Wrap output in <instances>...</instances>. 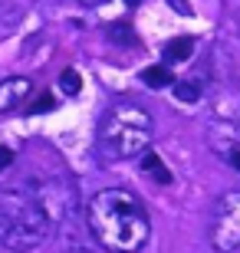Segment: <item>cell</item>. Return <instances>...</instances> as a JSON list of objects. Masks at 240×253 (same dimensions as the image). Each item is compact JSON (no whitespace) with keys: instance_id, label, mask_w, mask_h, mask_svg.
Here are the masks:
<instances>
[{"instance_id":"cell-1","label":"cell","mask_w":240,"mask_h":253,"mask_svg":"<svg viewBox=\"0 0 240 253\" xmlns=\"http://www.w3.org/2000/svg\"><path fill=\"white\" fill-rule=\"evenodd\" d=\"M89 230L109 253H135L151 237V220L145 204L125 188H105L93 194L86 207Z\"/></svg>"},{"instance_id":"cell-2","label":"cell","mask_w":240,"mask_h":253,"mask_svg":"<svg viewBox=\"0 0 240 253\" xmlns=\"http://www.w3.org/2000/svg\"><path fill=\"white\" fill-rule=\"evenodd\" d=\"M155 138V122L151 115L135 102L112 105L99 125V141L112 158H135L145 155L148 145Z\"/></svg>"},{"instance_id":"cell-3","label":"cell","mask_w":240,"mask_h":253,"mask_svg":"<svg viewBox=\"0 0 240 253\" xmlns=\"http://www.w3.org/2000/svg\"><path fill=\"white\" fill-rule=\"evenodd\" d=\"M53 224L40 211L30 194H7L0 197V247L10 253H27L49 237Z\"/></svg>"},{"instance_id":"cell-4","label":"cell","mask_w":240,"mask_h":253,"mask_svg":"<svg viewBox=\"0 0 240 253\" xmlns=\"http://www.w3.org/2000/svg\"><path fill=\"white\" fill-rule=\"evenodd\" d=\"M207 237L217 253H234L240 247V191H227L217 197Z\"/></svg>"},{"instance_id":"cell-5","label":"cell","mask_w":240,"mask_h":253,"mask_svg":"<svg viewBox=\"0 0 240 253\" xmlns=\"http://www.w3.org/2000/svg\"><path fill=\"white\" fill-rule=\"evenodd\" d=\"M33 201L40 204V211L49 217V224H63L66 217H69V211L76 207V188L69 184V181H43V184H33V188L27 191Z\"/></svg>"},{"instance_id":"cell-6","label":"cell","mask_w":240,"mask_h":253,"mask_svg":"<svg viewBox=\"0 0 240 253\" xmlns=\"http://www.w3.org/2000/svg\"><path fill=\"white\" fill-rule=\"evenodd\" d=\"M33 92V83L27 76H10V79H0V112H13L27 102V95Z\"/></svg>"},{"instance_id":"cell-7","label":"cell","mask_w":240,"mask_h":253,"mask_svg":"<svg viewBox=\"0 0 240 253\" xmlns=\"http://www.w3.org/2000/svg\"><path fill=\"white\" fill-rule=\"evenodd\" d=\"M142 171H145L148 178H155L158 184H171V171L165 168V161L158 158L155 151H145L142 155Z\"/></svg>"},{"instance_id":"cell-8","label":"cell","mask_w":240,"mask_h":253,"mask_svg":"<svg viewBox=\"0 0 240 253\" xmlns=\"http://www.w3.org/2000/svg\"><path fill=\"white\" fill-rule=\"evenodd\" d=\"M191 53H194V40L178 37L165 46V63H185V59H191Z\"/></svg>"},{"instance_id":"cell-9","label":"cell","mask_w":240,"mask_h":253,"mask_svg":"<svg viewBox=\"0 0 240 253\" xmlns=\"http://www.w3.org/2000/svg\"><path fill=\"white\" fill-rule=\"evenodd\" d=\"M171 79H175V76H171V69H168L165 63L161 66H148L145 73H142V83H145L148 89H165V85H171Z\"/></svg>"},{"instance_id":"cell-10","label":"cell","mask_w":240,"mask_h":253,"mask_svg":"<svg viewBox=\"0 0 240 253\" xmlns=\"http://www.w3.org/2000/svg\"><path fill=\"white\" fill-rule=\"evenodd\" d=\"M175 99L178 102H197L201 99V85H197V79H178L175 83Z\"/></svg>"},{"instance_id":"cell-11","label":"cell","mask_w":240,"mask_h":253,"mask_svg":"<svg viewBox=\"0 0 240 253\" xmlns=\"http://www.w3.org/2000/svg\"><path fill=\"white\" fill-rule=\"evenodd\" d=\"M59 89H63L66 95H76L83 89V76L76 73V69H63V73H59Z\"/></svg>"},{"instance_id":"cell-12","label":"cell","mask_w":240,"mask_h":253,"mask_svg":"<svg viewBox=\"0 0 240 253\" xmlns=\"http://www.w3.org/2000/svg\"><path fill=\"white\" fill-rule=\"evenodd\" d=\"M49 109H53V95H49V92L37 95V102L30 105V112H33V115H40V112H49Z\"/></svg>"},{"instance_id":"cell-13","label":"cell","mask_w":240,"mask_h":253,"mask_svg":"<svg viewBox=\"0 0 240 253\" xmlns=\"http://www.w3.org/2000/svg\"><path fill=\"white\" fill-rule=\"evenodd\" d=\"M10 165H13V151H10L7 145H0V171H7Z\"/></svg>"},{"instance_id":"cell-14","label":"cell","mask_w":240,"mask_h":253,"mask_svg":"<svg viewBox=\"0 0 240 253\" xmlns=\"http://www.w3.org/2000/svg\"><path fill=\"white\" fill-rule=\"evenodd\" d=\"M171 7H175V10H181V13H188V3H181V0H171Z\"/></svg>"},{"instance_id":"cell-15","label":"cell","mask_w":240,"mask_h":253,"mask_svg":"<svg viewBox=\"0 0 240 253\" xmlns=\"http://www.w3.org/2000/svg\"><path fill=\"white\" fill-rule=\"evenodd\" d=\"M231 161H234V168H240V151H234V155H231Z\"/></svg>"},{"instance_id":"cell-16","label":"cell","mask_w":240,"mask_h":253,"mask_svg":"<svg viewBox=\"0 0 240 253\" xmlns=\"http://www.w3.org/2000/svg\"><path fill=\"white\" fill-rule=\"evenodd\" d=\"M69 253H93V250H69Z\"/></svg>"},{"instance_id":"cell-17","label":"cell","mask_w":240,"mask_h":253,"mask_svg":"<svg viewBox=\"0 0 240 253\" xmlns=\"http://www.w3.org/2000/svg\"><path fill=\"white\" fill-rule=\"evenodd\" d=\"M83 3H102V0H83Z\"/></svg>"},{"instance_id":"cell-18","label":"cell","mask_w":240,"mask_h":253,"mask_svg":"<svg viewBox=\"0 0 240 253\" xmlns=\"http://www.w3.org/2000/svg\"><path fill=\"white\" fill-rule=\"evenodd\" d=\"M129 3H139V0H129Z\"/></svg>"}]
</instances>
